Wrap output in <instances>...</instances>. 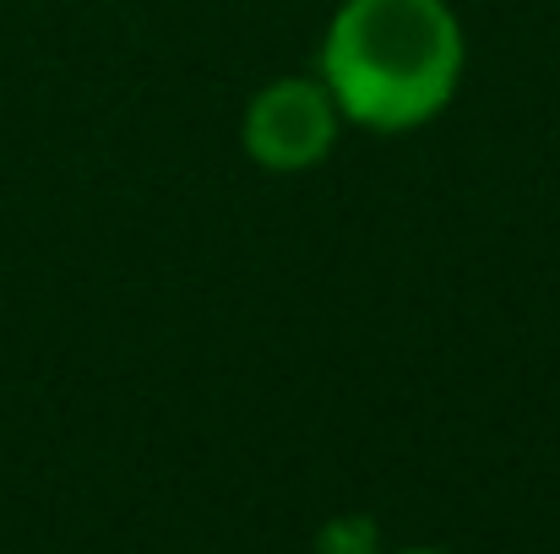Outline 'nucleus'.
I'll return each instance as SVG.
<instances>
[{"mask_svg":"<svg viewBox=\"0 0 560 554\" xmlns=\"http://www.w3.org/2000/svg\"><path fill=\"white\" fill-rule=\"evenodd\" d=\"M338 115L343 109L327 93V82H305V76L267 82L245 109V153L272 175H300L332 153Z\"/></svg>","mask_w":560,"mask_h":554,"instance_id":"2","label":"nucleus"},{"mask_svg":"<svg viewBox=\"0 0 560 554\" xmlns=\"http://www.w3.org/2000/svg\"><path fill=\"white\" fill-rule=\"evenodd\" d=\"M316 550L322 554H381V544H375V522H365V517H338V522L322 528Z\"/></svg>","mask_w":560,"mask_h":554,"instance_id":"3","label":"nucleus"},{"mask_svg":"<svg viewBox=\"0 0 560 554\" xmlns=\"http://www.w3.org/2000/svg\"><path fill=\"white\" fill-rule=\"evenodd\" d=\"M397 554H446V550H397Z\"/></svg>","mask_w":560,"mask_h":554,"instance_id":"4","label":"nucleus"},{"mask_svg":"<svg viewBox=\"0 0 560 554\" xmlns=\"http://www.w3.org/2000/svg\"><path fill=\"white\" fill-rule=\"evenodd\" d=\"M463 76V27L446 0H343L322 44V82L365 131L435 120Z\"/></svg>","mask_w":560,"mask_h":554,"instance_id":"1","label":"nucleus"}]
</instances>
